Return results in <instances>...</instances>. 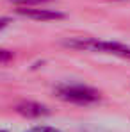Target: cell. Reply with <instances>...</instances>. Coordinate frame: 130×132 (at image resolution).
<instances>
[{"label": "cell", "instance_id": "10", "mask_svg": "<svg viewBox=\"0 0 130 132\" xmlns=\"http://www.w3.org/2000/svg\"><path fill=\"white\" fill-rule=\"evenodd\" d=\"M0 132H9V130H4V129H0Z\"/></svg>", "mask_w": 130, "mask_h": 132}, {"label": "cell", "instance_id": "9", "mask_svg": "<svg viewBox=\"0 0 130 132\" xmlns=\"http://www.w3.org/2000/svg\"><path fill=\"white\" fill-rule=\"evenodd\" d=\"M121 57H127V59H130V46L125 50V52H123V55H121Z\"/></svg>", "mask_w": 130, "mask_h": 132}, {"label": "cell", "instance_id": "1", "mask_svg": "<svg viewBox=\"0 0 130 132\" xmlns=\"http://www.w3.org/2000/svg\"><path fill=\"white\" fill-rule=\"evenodd\" d=\"M55 95L70 104H77V105H87V104H94L98 102L100 91L87 84H80V82H66V84H59L55 86Z\"/></svg>", "mask_w": 130, "mask_h": 132}, {"label": "cell", "instance_id": "4", "mask_svg": "<svg viewBox=\"0 0 130 132\" xmlns=\"http://www.w3.org/2000/svg\"><path fill=\"white\" fill-rule=\"evenodd\" d=\"M16 112L22 114L25 118H39V116H46L50 111L46 105L39 104V102H32V100H23L20 104H16Z\"/></svg>", "mask_w": 130, "mask_h": 132}, {"label": "cell", "instance_id": "3", "mask_svg": "<svg viewBox=\"0 0 130 132\" xmlns=\"http://www.w3.org/2000/svg\"><path fill=\"white\" fill-rule=\"evenodd\" d=\"M16 13L25 16V18L36 20V22H54V20H63L64 18V13H61V11L41 9V7H18Z\"/></svg>", "mask_w": 130, "mask_h": 132}, {"label": "cell", "instance_id": "5", "mask_svg": "<svg viewBox=\"0 0 130 132\" xmlns=\"http://www.w3.org/2000/svg\"><path fill=\"white\" fill-rule=\"evenodd\" d=\"M13 4H16L18 7H38L45 2H50V0H11Z\"/></svg>", "mask_w": 130, "mask_h": 132}, {"label": "cell", "instance_id": "8", "mask_svg": "<svg viewBox=\"0 0 130 132\" xmlns=\"http://www.w3.org/2000/svg\"><path fill=\"white\" fill-rule=\"evenodd\" d=\"M11 22H13L11 18H7V16H0V30H2V29H5Z\"/></svg>", "mask_w": 130, "mask_h": 132}, {"label": "cell", "instance_id": "6", "mask_svg": "<svg viewBox=\"0 0 130 132\" xmlns=\"http://www.w3.org/2000/svg\"><path fill=\"white\" fill-rule=\"evenodd\" d=\"M14 59V54L11 50H5V48H0V66L2 64H7Z\"/></svg>", "mask_w": 130, "mask_h": 132}, {"label": "cell", "instance_id": "7", "mask_svg": "<svg viewBox=\"0 0 130 132\" xmlns=\"http://www.w3.org/2000/svg\"><path fill=\"white\" fill-rule=\"evenodd\" d=\"M25 132H61V130L55 127H48V125H38V127H30Z\"/></svg>", "mask_w": 130, "mask_h": 132}, {"label": "cell", "instance_id": "2", "mask_svg": "<svg viewBox=\"0 0 130 132\" xmlns=\"http://www.w3.org/2000/svg\"><path fill=\"white\" fill-rule=\"evenodd\" d=\"M66 46L77 48V50H89V52H105L114 55H123V52L128 48L127 45L119 41H107V39H98V38H73L64 41Z\"/></svg>", "mask_w": 130, "mask_h": 132}]
</instances>
